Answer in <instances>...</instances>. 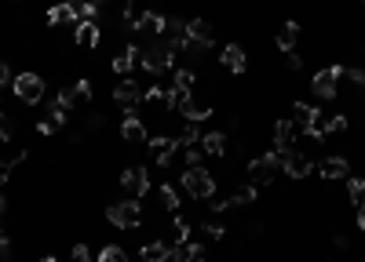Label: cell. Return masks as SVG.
I'll return each mask as SVG.
<instances>
[{
    "instance_id": "cell-1",
    "label": "cell",
    "mask_w": 365,
    "mask_h": 262,
    "mask_svg": "<svg viewBox=\"0 0 365 262\" xmlns=\"http://www.w3.org/2000/svg\"><path fill=\"white\" fill-rule=\"evenodd\" d=\"M176 55H179V47L176 44H168V40H154V44H147L139 52V62H142V70L147 73H165V70H172V62H176Z\"/></svg>"
},
{
    "instance_id": "cell-2",
    "label": "cell",
    "mask_w": 365,
    "mask_h": 262,
    "mask_svg": "<svg viewBox=\"0 0 365 262\" xmlns=\"http://www.w3.org/2000/svg\"><path fill=\"white\" fill-rule=\"evenodd\" d=\"M292 124H296V131H299V135H311L314 142H318V139H325V121H322V113L314 109V106H307V102H296Z\"/></svg>"
},
{
    "instance_id": "cell-3",
    "label": "cell",
    "mask_w": 365,
    "mask_h": 262,
    "mask_svg": "<svg viewBox=\"0 0 365 262\" xmlns=\"http://www.w3.org/2000/svg\"><path fill=\"white\" fill-rule=\"evenodd\" d=\"M183 190L194 196V201H209V196H216V178L204 168H186L183 171Z\"/></svg>"
},
{
    "instance_id": "cell-4",
    "label": "cell",
    "mask_w": 365,
    "mask_h": 262,
    "mask_svg": "<svg viewBox=\"0 0 365 262\" xmlns=\"http://www.w3.org/2000/svg\"><path fill=\"white\" fill-rule=\"evenodd\" d=\"M15 98H19V102H26V106H37L40 98H44V77L40 73H19L15 77Z\"/></svg>"
},
{
    "instance_id": "cell-5",
    "label": "cell",
    "mask_w": 365,
    "mask_h": 262,
    "mask_svg": "<svg viewBox=\"0 0 365 262\" xmlns=\"http://www.w3.org/2000/svg\"><path fill=\"white\" fill-rule=\"evenodd\" d=\"M106 219L114 222L117 229H135L139 222H142V208H139V201H117V204H110L106 208Z\"/></svg>"
},
{
    "instance_id": "cell-6",
    "label": "cell",
    "mask_w": 365,
    "mask_h": 262,
    "mask_svg": "<svg viewBox=\"0 0 365 262\" xmlns=\"http://www.w3.org/2000/svg\"><path fill=\"white\" fill-rule=\"evenodd\" d=\"M114 102L124 109V113H135L142 102H147V88H139L135 80H121L114 88Z\"/></svg>"
},
{
    "instance_id": "cell-7",
    "label": "cell",
    "mask_w": 365,
    "mask_h": 262,
    "mask_svg": "<svg viewBox=\"0 0 365 262\" xmlns=\"http://www.w3.org/2000/svg\"><path fill=\"white\" fill-rule=\"evenodd\" d=\"M121 190H128L132 201L147 196V193H150V171L142 168V164H135V168H124V171H121Z\"/></svg>"
},
{
    "instance_id": "cell-8",
    "label": "cell",
    "mask_w": 365,
    "mask_h": 262,
    "mask_svg": "<svg viewBox=\"0 0 365 262\" xmlns=\"http://www.w3.org/2000/svg\"><path fill=\"white\" fill-rule=\"evenodd\" d=\"M274 175H278V164H274V157L271 153H263V157H256V160H248V183L252 186H271L274 183Z\"/></svg>"
},
{
    "instance_id": "cell-9",
    "label": "cell",
    "mask_w": 365,
    "mask_h": 262,
    "mask_svg": "<svg viewBox=\"0 0 365 262\" xmlns=\"http://www.w3.org/2000/svg\"><path fill=\"white\" fill-rule=\"evenodd\" d=\"M343 77V66H329V70H322V73H314V80H311V91L318 95V98H336V80Z\"/></svg>"
},
{
    "instance_id": "cell-10",
    "label": "cell",
    "mask_w": 365,
    "mask_h": 262,
    "mask_svg": "<svg viewBox=\"0 0 365 262\" xmlns=\"http://www.w3.org/2000/svg\"><path fill=\"white\" fill-rule=\"evenodd\" d=\"M147 146H150V153H154V164H172V153L179 150V139L176 135H150L147 139Z\"/></svg>"
},
{
    "instance_id": "cell-11",
    "label": "cell",
    "mask_w": 365,
    "mask_h": 262,
    "mask_svg": "<svg viewBox=\"0 0 365 262\" xmlns=\"http://www.w3.org/2000/svg\"><path fill=\"white\" fill-rule=\"evenodd\" d=\"M121 139L124 142H147V124H142L135 113H124V121H121Z\"/></svg>"
},
{
    "instance_id": "cell-12",
    "label": "cell",
    "mask_w": 365,
    "mask_h": 262,
    "mask_svg": "<svg viewBox=\"0 0 365 262\" xmlns=\"http://www.w3.org/2000/svg\"><path fill=\"white\" fill-rule=\"evenodd\" d=\"M212 109H216V106L209 102V98H194V95H190V98H186V106H183L179 113H183V117H186V121H194V124H201L204 117H212Z\"/></svg>"
},
{
    "instance_id": "cell-13",
    "label": "cell",
    "mask_w": 365,
    "mask_h": 262,
    "mask_svg": "<svg viewBox=\"0 0 365 262\" xmlns=\"http://www.w3.org/2000/svg\"><path fill=\"white\" fill-rule=\"evenodd\" d=\"M245 66H248L245 47H241V44H227V47H223V70H227V73H245Z\"/></svg>"
},
{
    "instance_id": "cell-14",
    "label": "cell",
    "mask_w": 365,
    "mask_h": 262,
    "mask_svg": "<svg viewBox=\"0 0 365 262\" xmlns=\"http://www.w3.org/2000/svg\"><path fill=\"white\" fill-rule=\"evenodd\" d=\"M172 259V244L168 240H150L139 248V262H168Z\"/></svg>"
},
{
    "instance_id": "cell-15",
    "label": "cell",
    "mask_w": 365,
    "mask_h": 262,
    "mask_svg": "<svg viewBox=\"0 0 365 262\" xmlns=\"http://www.w3.org/2000/svg\"><path fill=\"white\" fill-rule=\"evenodd\" d=\"M88 98H91V80H77V84L73 88H66V91H59V102L62 106H77V102H88Z\"/></svg>"
},
{
    "instance_id": "cell-16",
    "label": "cell",
    "mask_w": 365,
    "mask_h": 262,
    "mask_svg": "<svg viewBox=\"0 0 365 262\" xmlns=\"http://www.w3.org/2000/svg\"><path fill=\"white\" fill-rule=\"evenodd\" d=\"M172 262H204V248L194 244V240L172 244Z\"/></svg>"
},
{
    "instance_id": "cell-17",
    "label": "cell",
    "mask_w": 365,
    "mask_h": 262,
    "mask_svg": "<svg viewBox=\"0 0 365 262\" xmlns=\"http://www.w3.org/2000/svg\"><path fill=\"white\" fill-rule=\"evenodd\" d=\"M296 135H299V131H296L292 121H278V124H274V150H278V153L292 150V139H296Z\"/></svg>"
},
{
    "instance_id": "cell-18",
    "label": "cell",
    "mask_w": 365,
    "mask_h": 262,
    "mask_svg": "<svg viewBox=\"0 0 365 262\" xmlns=\"http://www.w3.org/2000/svg\"><path fill=\"white\" fill-rule=\"evenodd\" d=\"M165 15H154V11H147V19H142L139 26H135V33L139 37H154V40H161V33H165Z\"/></svg>"
},
{
    "instance_id": "cell-19",
    "label": "cell",
    "mask_w": 365,
    "mask_h": 262,
    "mask_svg": "<svg viewBox=\"0 0 365 262\" xmlns=\"http://www.w3.org/2000/svg\"><path fill=\"white\" fill-rule=\"evenodd\" d=\"M318 171H322L325 183H332V178H347V171H351V168H347L343 157H325V160L318 164Z\"/></svg>"
},
{
    "instance_id": "cell-20",
    "label": "cell",
    "mask_w": 365,
    "mask_h": 262,
    "mask_svg": "<svg viewBox=\"0 0 365 262\" xmlns=\"http://www.w3.org/2000/svg\"><path fill=\"white\" fill-rule=\"evenodd\" d=\"M201 150H204V157H223L227 153L223 131H204V135H201Z\"/></svg>"
},
{
    "instance_id": "cell-21",
    "label": "cell",
    "mask_w": 365,
    "mask_h": 262,
    "mask_svg": "<svg viewBox=\"0 0 365 262\" xmlns=\"http://www.w3.org/2000/svg\"><path fill=\"white\" fill-rule=\"evenodd\" d=\"M135 62H139V47L135 44H124L121 52L114 55V73H132Z\"/></svg>"
},
{
    "instance_id": "cell-22",
    "label": "cell",
    "mask_w": 365,
    "mask_h": 262,
    "mask_svg": "<svg viewBox=\"0 0 365 262\" xmlns=\"http://www.w3.org/2000/svg\"><path fill=\"white\" fill-rule=\"evenodd\" d=\"M81 15H77L73 4H55L52 11H47V26H66V22H77Z\"/></svg>"
},
{
    "instance_id": "cell-23",
    "label": "cell",
    "mask_w": 365,
    "mask_h": 262,
    "mask_svg": "<svg viewBox=\"0 0 365 262\" xmlns=\"http://www.w3.org/2000/svg\"><path fill=\"white\" fill-rule=\"evenodd\" d=\"M186 40H198V44H212V26L204 19H190L186 22Z\"/></svg>"
},
{
    "instance_id": "cell-24",
    "label": "cell",
    "mask_w": 365,
    "mask_h": 262,
    "mask_svg": "<svg viewBox=\"0 0 365 262\" xmlns=\"http://www.w3.org/2000/svg\"><path fill=\"white\" fill-rule=\"evenodd\" d=\"M296 44H299V22H285L278 29V47L281 52H296Z\"/></svg>"
},
{
    "instance_id": "cell-25",
    "label": "cell",
    "mask_w": 365,
    "mask_h": 262,
    "mask_svg": "<svg viewBox=\"0 0 365 262\" xmlns=\"http://www.w3.org/2000/svg\"><path fill=\"white\" fill-rule=\"evenodd\" d=\"M147 11H150V8L142 4V0H124V26L135 29L142 19H147Z\"/></svg>"
},
{
    "instance_id": "cell-26",
    "label": "cell",
    "mask_w": 365,
    "mask_h": 262,
    "mask_svg": "<svg viewBox=\"0 0 365 262\" xmlns=\"http://www.w3.org/2000/svg\"><path fill=\"white\" fill-rule=\"evenodd\" d=\"M99 37H103V29L95 22H81V26H77V44H81V47H95V44H99Z\"/></svg>"
},
{
    "instance_id": "cell-27",
    "label": "cell",
    "mask_w": 365,
    "mask_h": 262,
    "mask_svg": "<svg viewBox=\"0 0 365 262\" xmlns=\"http://www.w3.org/2000/svg\"><path fill=\"white\" fill-rule=\"evenodd\" d=\"M256 196H260V186H252V183H245L241 190H237L234 196H227V204L234 208V204H252V201H256Z\"/></svg>"
},
{
    "instance_id": "cell-28",
    "label": "cell",
    "mask_w": 365,
    "mask_h": 262,
    "mask_svg": "<svg viewBox=\"0 0 365 262\" xmlns=\"http://www.w3.org/2000/svg\"><path fill=\"white\" fill-rule=\"evenodd\" d=\"M347 196H351L355 208H365V178H351L347 183Z\"/></svg>"
},
{
    "instance_id": "cell-29",
    "label": "cell",
    "mask_w": 365,
    "mask_h": 262,
    "mask_svg": "<svg viewBox=\"0 0 365 262\" xmlns=\"http://www.w3.org/2000/svg\"><path fill=\"white\" fill-rule=\"evenodd\" d=\"M183 240H190V222L183 215H176L172 219V244H183Z\"/></svg>"
},
{
    "instance_id": "cell-30",
    "label": "cell",
    "mask_w": 365,
    "mask_h": 262,
    "mask_svg": "<svg viewBox=\"0 0 365 262\" xmlns=\"http://www.w3.org/2000/svg\"><path fill=\"white\" fill-rule=\"evenodd\" d=\"M99 262H128V255H124V248H117V244H106L99 252Z\"/></svg>"
},
{
    "instance_id": "cell-31",
    "label": "cell",
    "mask_w": 365,
    "mask_h": 262,
    "mask_svg": "<svg viewBox=\"0 0 365 262\" xmlns=\"http://www.w3.org/2000/svg\"><path fill=\"white\" fill-rule=\"evenodd\" d=\"M66 117H70V109L55 98V102H52V117H47V121H52L55 128H66Z\"/></svg>"
},
{
    "instance_id": "cell-32",
    "label": "cell",
    "mask_w": 365,
    "mask_h": 262,
    "mask_svg": "<svg viewBox=\"0 0 365 262\" xmlns=\"http://www.w3.org/2000/svg\"><path fill=\"white\" fill-rule=\"evenodd\" d=\"M161 204L168 211H179V193H176V186H161Z\"/></svg>"
},
{
    "instance_id": "cell-33",
    "label": "cell",
    "mask_w": 365,
    "mask_h": 262,
    "mask_svg": "<svg viewBox=\"0 0 365 262\" xmlns=\"http://www.w3.org/2000/svg\"><path fill=\"white\" fill-rule=\"evenodd\" d=\"M15 139V121L8 113H0V142H11Z\"/></svg>"
},
{
    "instance_id": "cell-34",
    "label": "cell",
    "mask_w": 365,
    "mask_h": 262,
    "mask_svg": "<svg viewBox=\"0 0 365 262\" xmlns=\"http://www.w3.org/2000/svg\"><path fill=\"white\" fill-rule=\"evenodd\" d=\"M176 88H183V91L194 88V70H176Z\"/></svg>"
},
{
    "instance_id": "cell-35",
    "label": "cell",
    "mask_w": 365,
    "mask_h": 262,
    "mask_svg": "<svg viewBox=\"0 0 365 262\" xmlns=\"http://www.w3.org/2000/svg\"><path fill=\"white\" fill-rule=\"evenodd\" d=\"M204 160V150H198V146H186V168H201Z\"/></svg>"
},
{
    "instance_id": "cell-36",
    "label": "cell",
    "mask_w": 365,
    "mask_h": 262,
    "mask_svg": "<svg viewBox=\"0 0 365 262\" xmlns=\"http://www.w3.org/2000/svg\"><path fill=\"white\" fill-rule=\"evenodd\" d=\"M325 131H329V135H343V131H347V117H332L325 124Z\"/></svg>"
},
{
    "instance_id": "cell-37",
    "label": "cell",
    "mask_w": 365,
    "mask_h": 262,
    "mask_svg": "<svg viewBox=\"0 0 365 262\" xmlns=\"http://www.w3.org/2000/svg\"><path fill=\"white\" fill-rule=\"evenodd\" d=\"M15 164H19V160H0V186H4V183H8V178H11V171H15Z\"/></svg>"
},
{
    "instance_id": "cell-38",
    "label": "cell",
    "mask_w": 365,
    "mask_h": 262,
    "mask_svg": "<svg viewBox=\"0 0 365 262\" xmlns=\"http://www.w3.org/2000/svg\"><path fill=\"white\" fill-rule=\"evenodd\" d=\"M73 262H91V252H88V244H77V248H73Z\"/></svg>"
},
{
    "instance_id": "cell-39",
    "label": "cell",
    "mask_w": 365,
    "mask_h": 262,
    "mask_svg": "<svg viewBox=\"0 0 365 262\" xmlns=\"http://www.w3.org/2000/svg\"><path fill=\"white\" fill-rule=\"evenodd\" d=\"M204 237L219 240V237H223V226H219V222H204Z\"/></svg>"
},
{
    "instance_id": "cell-40",
    "label": "cell",
    "mask_w": 365,
    "mask_h": 262,
    "mask_svg": "<svg viewBox=\"0 0 365 262\" xmlns=\"http://www.w3.org/2000/svg\"><path fill=\"white\" fill-rule=\"evenodd\" d=\"M0 262H11V240L0 233Z\"/></svg>"
},
{
    "instance_id": "cell-41",
    "label": "cell",
    "mask_w": 365,
    "mask_h": 262,
    "mask_svg": "<svg viewBox=\"0 0 365 262\" xmlns=\"http://www.w3.org/2000/svg\"><path fill=\"white\" fill-rule=\"evenodd\" d=\"M103 124H106L103 113H91V117H88V128H103Z\"/></svg>"
},
{
    "instance_id": "cell-42",
    "label": "cell",
    "mask_w": 365,
    "mask_h": 262,
    "mask_svg": "<svg viewBox=\"0 0 365 262\" xmlns=\"http://www.w3.org/2000/svg\"><path fill=\"white\" fill-rule=\"evenodd\" d=\"M299 66H304V59H299L296 52H289V70H299Z\"/></svg>"
},
{
    "instance_id": "cell-43",
    "label": "cell",
    "mask_w": 365,
    "mask_h": 262,
    "mask_svg": "<svg viewBox=\"0 0 365 262\" xmlns=\"http://www.w3.org/2000/svg\"><path fill=\"white\" fill-rule=\"evenodd\" d=\"M8 73H11V70H8V62H0V88L8 84Z\"/></svg>"
},
{
    "instance_id": "cell-44",
    "label": "cell",
    "mask_w": 365,
    "mask_h": 262,
    "mask_svg": "<svg viewBox=\"0 0 365 262\" xmlns=\"http://www.w3.org/2000/svg\"><path fill=\"white\" fill-rule=\"evenodd\" d=\"M4 211H8V196L0 193V215H4Z\"/></svg>"
},
{
    "instance_id": "cell-45",
    "label": "cell",
    "mask_w": 365,
    "mask_h": 262,
    "mask_svg": "<svg viewBox=\"0 0 365 262\" xmlns=\"http://www.w3.org/2000/svg\"><path fill=\"white\" fill-rule=\"evenodd\" d=\"M358 226L365 229V208H358Z\"/></svg>"
},
{
    "instance_id": "cell-46",
    "label": "cell",
    "mask_w": 365,
    "mask_h": 262,
    "mask_svg": "<svg viewBox=\"0 0 365 262\" xmlns=\"http://www.w3.org/2000/svg\"><path fill=\"white\" fill-rule=\"evenodd\" d=\"M62 4H73V8H77V4H81V0H62Z\"/></svg>"
},
{
    "instance_id": "cell-47",
    "label": "cell",
    "mask_w": 365,
    "mask_h": 262,
    "mask_svg": "<svg viewBox=\"0 0 365 262\" xmlns=\"http://www.w3.org/2000/svg\"><path fill=\"white\" fill-rule=\"evenodd\" d=\"M40 262H59V259H55V255H47V259H40Z\"/></svg>"
},
{
    "instance_id": "cell-48",
    "label": "cell",
    "mask_w": 365,
    "mask_h": 262,
    "mask_svg": "<svg viewBox=\"0 0 365 262\" xmlns=\"http://www.w3.org/2000/svg\"><path fill=\"white\" fill-rule=\"evenodd\" d=\"M91 4H103V0H91Z\"/></svg>"
},
{
    "instance_id": "cell-49",
    "label": "cell",
    "mask_w": 365,
    "mask_h": 262,
    "mask_svg": "<svg viewBox=\"0 0 365 262\" xmlns=\"http://www.w3.org/2000/svg\"><path fill=\"white\" fill-rule=\"evenodd\" d=\"M362 11H365V0H362Z\"/></svg>"
}]
</instances>
